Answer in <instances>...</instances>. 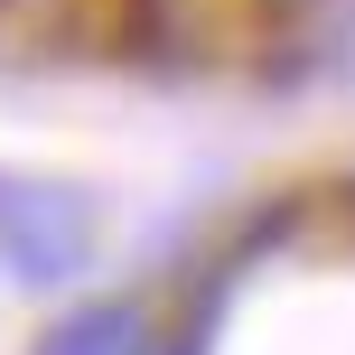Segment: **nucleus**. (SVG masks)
Instances as JSON below:
<instances>
[{
	"label": "nucleus",
	"instance_id": "obj_1",
	"mask_svg": "<svg viewBox=\"0 0 355 355\" xmlns=\"http://www.w3.org/2000/svg\"><path fill=\"white\" fill-rule=\"evenodd\" d=\"M94 252V215L75 187H47V178H0V262L19 281H66Z\"/></svg>",
	"mask_w": 355,
	"mask_h": 355
},
{
	"label": "nucleus",
	"instance_id": "obj_2",
	"mask_svg": "<svg viewBox=\"0 0 355 355\" xmlns=\"http://www.w3.org/2000/svg\"><path fill=\"white\" fill-rule=\"evenodd\" d=\"M37 355H159V337H150V318L131 300H85L37 337Z\"/></svg>",
	"mask_w": 355,
	"mask_h": 355
},
{
	"label": "nucleus",
	"instance_id": "obj_3",
	"mask_svg": "<svg viewBox=\"0 0 355 355\" xmlns=\"http://www.w3.org/2000/svg\"><path fill=\"white\" fill-rule=\"evenodd\" d=\"M346 225H355V187H346Z\"/></svg>",
	"mask_w": 355,
	"mask_h": 355
}]
</instances>
